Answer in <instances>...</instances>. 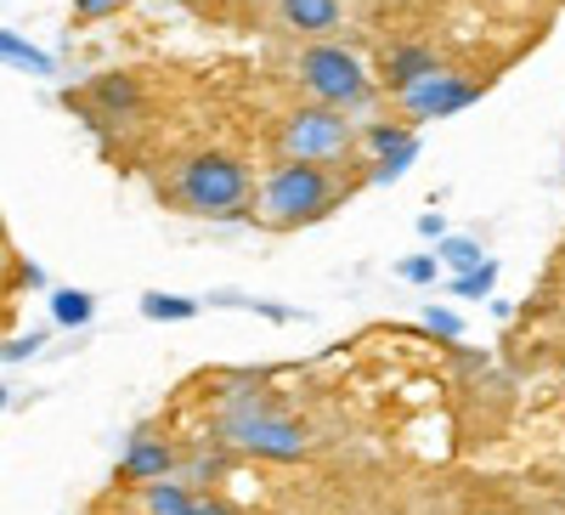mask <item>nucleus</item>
Returning a JSON list of instances; mask_svg holds the SVG:
<instances>
[{
    "mask_svg": "<svg viewBox=\"0 0 565 515\" xmlns=\"http://www.w3.org/2000/svg\"><path fill=\"white\" fill-rule=\"evenodd\" d=\"M0 63H12V69H23V74H34V80H57V57L40 52V45L23 40L18 29H0Z\"/></svg>",
    "mask_w": 565,
    "mask_h": 515,
    "instance_id": "nucleus-15",
    "label": "nucleus"
},
{
    "mask_svg": "<svg viewBox=\"0 0 565 515\" xmlns=\"http://www.w3.org/2000/svg\"><path fill=\"white\" fill-rule=\"evenodd\" d=\"M215 442H226L232 453H249V459H271V464H295L311 448V425L295 413H282L277 402L266 408H215Z\"/></svg>",
    "mask_w": 565,
    "mask_h": 515,
    "instance_id": "nucleus-3",
    "label": "nucleus"
},
{
    "mask_svg": "<svg viewBox=\"0 0 565 515\" xmlns=\"http://www.w3.org/2000/svg\"><path fill=\"white\" fill-rule=\"evenodd\" d=\"M238 459H244V453H232L226 442H215V437H210V448H193V453L181 459V476L193 482L199 493H215L226 476H238Z\"/></svg>",
    "mask_w": 565,
    "mask_h": 515,
    "instance_id": "nucleus-12",
    "label": "nucleus"
},
{
    "mask_svg": "<svg viewBox=\"0 0 565 515\" xmlns=\"http://www.w3.org/2000/svg\"><path fill=\"white\" fill-rule=\"evenodd\" d=\"M481 515H503V509H481Z\"/></svg>",
    "mask_w": 565,
    "mask_h": 515,
    "instance_id": "nucleus-29",
    "label": "nucleus"
},
{
    "mask_svg": "<svg viewBox=\"0 0 565 515\" xmlns=\"http://www.w3.org/2000/svg\"><path fill=\"white\" fill-rule=\"evenodd\" d=\"M345 18V0H277V23L306 40H328Z\"/></svg>",
    "mask_w": 565,
    "mask_h": 515,
    "instance_id": "nucleus-9",
    "label": "nucleus"
},
{
    "mask_svg": "<svg viewBox=\"0 0 565 515\" xmlns=\"http://www.w3.org/2000/svg\"><path fill=\"white\" fill-rule=\"evenodd\" d=\"M418 239H447V216L441 210H424L418 216Z\"/></svg>",
    "mask_w": 565,
    "mask_h": 515,
    "instance_id": "nucleus-25",
    "label": "nucleus"
},
{
    "mask_svg": "<svg viewBox=\"0 0 565 515\" xmlns=\"http://www.w3.org/2000/svg\"><path fill=\"white\" fill-rule=\"evenodd\" d=\"M362 125L345 108L328 103H300L277 125V159H306V165H345L356 154Z\"/></svg>",
    "mask_w": 565,
    "mask_h": 515,
    "instance_id": "nucleus-5",
    "label": "nucleus"
},
{
    "mask_svg": "<svg viewBox=\"0 0 565 515\" xmlns=\"http://www.w3.org/2000/svg\"><path fill=\"white\" fill-rule=\"evenodd\" d=\"M424 329H430L436 340H463V323L447 306H424Z\"/></svg>",
    "mask_w": 565,
    "mask_h": 515,
    "instance_id": "nucleus-22",
    "label": "nucleus"
},
{
    "mask_svg": "<svg viewBox=\"0 0 565 515\" xmlns=\"http://www.w3.org/2000/svg\"><path fill=\"white\" fill-rule=\"evenodd\" d=\"M413 136H418V125H413V119H367V125H362V136H356V154L373 165V159L396 154L402 143H413Z\"/></svg>",
    "mask_w": 565,
    "mask_h": 515,
    "instance_id": "nucleus-14",
    "label": "nucleus"
},
{
    "mask_svg": "<svg viewBox=\"0 0 565 515\" xmlns=\"http://www.w3.org/2000/svg\"><path fill=\"white\" fill-rule=\"evenodd\" d=\"M441 69H447L441 52H436V45H424V40H402V45H391V52L380 57V80L391 85V97H402L407 85L430 80V74H441Z\"/></svg>",
    "mask_w": 565,
    "mask_h": 515,
    "instance_id": "nucleus-8",
    "label": "nucleus"
},
{
    "mask_svg": "<svg viewBox=\"0 0 565 515\" xmlns=\"http://www.w3.org/2000/svg\"><path fill=\"white\" fill-rule=\"evenodd\" d=\"M7 402H12V397H7V386H0V408H7Z\"/></svg>",
    "mask_w": 565,
    "mask_h": 515,
    "instance_id": "nucleus-27",
    "label": "nucleus"
},
{
    "mask_svg": "<svg viewBox=\"0 0 565 515\" xmlns=\"http://www.w3.org/2000/svg\"><path fill=\"white\" fill-rule=\"evenodd\" d=\"M441 266L447 272H469V266H476V261H487V250H481V239H452V232H447V239H441Z\"/></svg>",
    "mask_w": 565,
    "mask_h": 515,
    "instance_id": "nucleus-20",
    "label": "nucleus"
},
{
    "mask_svg": "<svg viewBox=\"0 0 565 515\" xmlns=\"http://www.w3.org/2000/svg\"><path fill=\"white\" fill-rule=\"evenodd\" d=\"M52 317L63 323V329H85V323L97 317V301H90L85 290H52Z\"/></svg>",
    "mask_w": 565,
    "mask_h": 515,
    "instance_id": "nucleus-18",
    "label": "nucleus"
},
{
    "mask_svg": "<svg viewBox=\"0 0 565 515\" xmlns=\"http://www.w3.org/2000/svg\"><path fill=\"white\" fill-rule=\"evenodd\" d=\"M199 515H244L238 504H226L221 493H199Z\"/></svg>",
    "mask_w": 565,
    "mask_h": 515,
    "instance_id": "nucleus-26",
    "label": "nucleus"
},
{
    "mask_svg": "<svg viewBox=\"0 0 565 515\" xmlns=\"http://www.w3.org/2000/svg\"><path fill=\"white\" fill-rule=\"evenodd\" d=\"M345 193L356 187H340L334 181V165H306V159H277L266 176H255V221L271 227V232H295V227H311L334 210Z\"/></svg>",
    "mask_w": 565,
    "mask_h": 515,
    "instance_id": "nucleus-1",
    "label": "nucleus"
},
{
    "mask_svg": "<svg viewBox=\"0 0 565 515\" xmlns=\"http://www.w3.org/2000/svg\"><path fill=\"white\" fill-rule=\"evenodd\" d=\"M170 193L181 210H193L204 221H221L232 210H244L255 199V170L238 159V154H221V148H204V154H186L170 176Z\"/></svg>",
    "mask_w": 565,
    "mask_h": 515,
    "instance_id": "nucleus-2",
    "label": "nucleus"
},
{
    "mask_svg": "<svg viewBox=\"0 0 565 515\" xmlns=\"http://www.w3.org/2000/svg\"><path fill=\"white\" fill-rule=\"evenodd\" d=\"M141 317H148V323H193V317H199V301L148 290V295H141Z\"/></svg>",
    "mask_w": 565,
    "mask_h": 515,
    "instance_id": "nucleus-17",
    "label": "nucleus"
},
{
    "mask_svg": "<svg viewBox=\"0 0 565 515\" xmlns=\"http://www.w3.org/2000/svg\"><path fill=\"white\" fill-rule=\"evenodd\" d=\"M396 272L407 277V284H441V272H447V266H441V255H436V250H424V255H407Z\"/></svg>",
    "mask_w": 565,
    "mask_h": 515,
    "instance_id": "nucleus-21",
    "label": "nucleus"
},
{
    "mask_svg": "<svg viewBox=\"0 0 565 515\" xmlns=\"http://www.w3.org/2000/svg\"><path fill=\"white\" fill-rule=\"evenodd\" d=\"M85 103L97 108L103 119L125 125V119L141 114V103H148V97H141V85L130 74H97V80H90V91H85Z\"/></svg>",
    "mask_w": 565,
    "mask_h": 515,
    "instance_id": "nucleus-10",
    "label": "nucleus"
},
{
    "mask_svg": "<svg viewBox=\"0 0 565 515\" xmlns=\"http://www.w3.org/2000/svg\"><path fill=\"white\" fill-rule=\"evenodd\" d=\"M481 97H487V85H481V80L441 69V74H430V80L407 85L396 103H402V119H413V125H430V119H452V114H463V108H476Z\"/></svg>",
    "mask_w": 565,
    "mask_h": 515,
    "instance_id": "nucleus-6",
    "label": "nucleus"
},
{
    "mask_svg": "<svg viewBox=\"0 0 565 515\" xmlns=\"http://www.w3.org/2000/svg\"><path fill=\"white\" fill-rule=\"evenodd\" d=\"M492 284H498V261L487 255V261H476V266H469V272H452V295L458 301H492Z\"/></svg>",
    "mask_w": 565,
    "mask_h": 515,
    "instance_id": "nucleus-16",
    "label": "nucleus"
},
{
    "mask_svg": "<svg viewBox=\"0 0 565 515\" xmlns=\"http://www.w3.org/2000/svg\"><path fill=\"white\" fill-rule=\"evenodd\" d=\"M210 397H215V408H266V402H271V374H266V368L215 374Z\"/></svg>",
    "mask_w": 565,
    "mask_h": 515,
    "instance_id": "nucleus-11",
    "label": "nucleus"
},
{
    "mask_svg": "<svg viewBox=\"0 0 565 515\" xmlns=\"http://www.w3.org/2000/svg\"><path fill=\"white\" fill-rule=\"evenodd\" d=\"M114 12H130V0H74V18L79 23H103Z\"/></svg>",
    "mask_w": 565,
    "mask_h": 515,
    "instance_id": "nucleus-23",
    "label": "nucleus"
},
{
    "mask_svg": "<svg viewBox=\"0 0 565 515\" xmlns=\"http://www.w3.org/2000/svg\"><path fill=\"white\" fill-rule=\"evenodd\" d=\"M175 7H199V0H175Z\"/></svg>",
    "mask_w": 565,
    "mask_h": 515,
    "instance_id": "nucleus-28",
    "label": "nucleus"
},
{
    "mask_svg": "<svg viewBox=\"0 0 565 515\" xmlns=\"http://www.w3.org/2000/svg\"><path fill=\"white\" fill-rule=\"evenodd\" d=\"M141 515H199V487L181 471L159 476V482H141Z\"/></svg>",
    "mask_w": 565,
    "mask_h": 515,
    "instance_id": "nucleus-13",
    "label": "nucleus"
},
{
    "mask_svg": "<svg viewBox=\"0 0 565 515\" xmlns=\"http://www.w3.org/2000/svg\"><path fill=\"white\" fill-rule=\"evenodd\" d=\"M181 471V453H175V442L170 437H159V431H136L130 437V448H125V464H119V476L125 482H159V476H175Z\"/></svg>",
    "mask_w": 565,
    "mask_h": 515,
    "instance_id": "nucleus-7",
    "label": "nucleus"
},
{
    "mask_svg": "<svg viewBox=\"0 0 565 515\" xmlns=\"http://www.w3.org/2000/svg\"><path fill=\"white\" fill-rule=\"evenodd\" d=\"M34 351H45V335H18V340L0 346V362H23V357H34Z\"/></svg>",
    "mask_w": 565,
    "mask_h": 515,
    "instance_id": "nucleus-24",
    "label": "nucleus"
},
{
    "mask_svg": "<svg viewBox=\"0 0 565 515\" xmlns=\"http://www.w3.org/2000/svg\"><path fill=\"white\" fill-rule=\"evenodd\" d=\"M300 85L311 91V103H328V108H345L351 119H373V74L367 63L340 40H311L300 63H295Z\"/></svg>",
    "mask_w": 565,
    "mask_h": 515,
    "instance_id": "nucleus-4",
    "label": "nucleus"
},
{
    "mask_svg": "<svg viewBox=\"0 0 565 515\" xmlns=\"http://www.w3.org/2000/svg\"><path fill=\"white\" fill-rule=\"evenodd\" d=\"M413 159H418V136H413V143H402L396 154H385V159H373V165H367L362 176H367V187H391V181H396V176H402V170H407Z\"/></svg>",
    "mask_w": 565,
    "mask_h": 515,
    "instance_id": "nucleus-19",
    "label": "nucleus"
}]
</instances>
